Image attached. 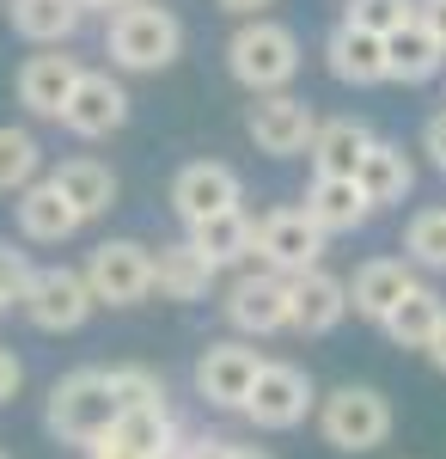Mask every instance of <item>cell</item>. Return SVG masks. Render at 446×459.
I'll list each match as a JSON object with an SVG mask.
<instances>
[{
    "instance_id": "obj_1",
    "label": "cell",
    "mask_w": 446,
    "mask_h": 459,
    "mask_svg": "<svg viewBox=\"0 0 446 459\" xmlns=\"http://www.w3.org/2000/svg\"><path fill=\"white\" fill-rule=\"evenodd\" d=\"M227 74L251 99L287 92V80L300 74V37L287 25H275V19H244L239 31L227 37Z\"/></svg>"
},
{
    "instance_id": "obj_2",
    "label": "cell",
    "mask_w": 446,
    "mask_h": 459,
    "mask_svg": "<svg viewBox=\"0 0 446 459\" xmlns=\"http://www.w3.org/2000/svg\"><path fill=\"white\" fill-rule=\"evenodd\" d=\"M104 49H110V62H116V68L159 74V68H172V62H177V49H184V25H177L159 0H135V6L110 13Z\"/></svg>"
},
{
    "instance_id": "obj_3",
    "label": "cell",
    "mask_w": 446,
    "mask_h": 459,
    "mask_svg": "<svg viewBox=\"0 0 446 459\" xmlns=\"http://www.w3.org/2000/svg\"><path fill=\"white\" fill-rule=\"evenodd\" d=\"M116 423V398L104 386V368H80V374H62L49 386V404H43V429L68 447H99Z\"/></svg>"
},
{
    "instance_id": "obj_4",
    "label": "cell",
    "mask_w": 446,
    "mask_h": 459,
    "mask_svg": "<svg viewBox=\"0 0 446 459\" xmlns=\"http://www.w3.org/2000/svg\"><path fill=\"white\" fill-rule=\"evenodd\" d=\"M318 435L337 454H373L391 441V404L373 386H337L318 404Z\"/></svg>"
},
{
    "instance_id": "obj_5",
    "label": "cell",
    "mask_w": 446,
    "mask_h": 459,
    "mask_svg": "<svg viewBox=\"0 0 446 459\" xmlns=\"http://www.w3.org/2000/svg\"><path fill=\"white\" fill-rule=\"evenodd\" d=\"M251 270H270V276H306L324 264V233L312 227L300 209H270L251 227Z\"/></svg>"
},
{
    "instance_id": "obj_6",
    "label": "cell",
    "mask_w": 446,
    "mask_h": 459,
    "mask_svg": "<svg viewBox=\"0 0 446 459\" xmlns=\"http://www.w3.org/2000/svg\"><path fill=\"white\" fill-rule=\"evenodd\" d=\"M80 276L92 288V307H135L153 294V251L141 239H104Z\"/></svg>"
},
{
    "instance_id": "obj_7",
    "label": "cell",
    "mask_w": 446,
    "mask_h": 459,
    "mask_svg": "<svg viewBox=\"0 0 446 459\" xmlns=\"http://www.w3.org/2000/svg\"><path fill=\"white\" fill-rule=\"evenodd\" d=\"M312 404H318V392H312L306 368H294V361H263V374H257V386H251V398H244L239 411L257 429H300L312 417Z\"/></svg>"
},
{
    "instance_id": "obj_8",
    "label": "cell",
    "mask_w": 446,
    "mask_h": 459,
    "mask_svg": "<svg viewBox=\"0 0 446 459\" xmlns=\"http://www.w3.org/2000/svg\"><path fill=\"white\" fill-rule=\"evenodd\" d=\"M244 135L257 142V153H270V160H294V153H306L312 135H318V110H312L306 99H294V92L251 99V110H244Z\"/></svg>"
},
{
    "instance_id": "obj_9",
    "label": "cell",
    "mask_w": 446,
    "mask_h": 459,
    "mask_svg": "<svg viewBox=\"0 0 446 459\" xmlns=\"http://www.w3.org/2000/svg\"><path fill=\"white\" fill-rule=\"evenodd\" d=\"M19 307H25V318H31L37 331H56V337H62V331H80V325L92 318V288H86L80 270H62V264H56V270H37L31 276V288H25Z\"/></svg>"
},
{
    "instance_id": "obj_10",
    "label": "cell",
    "mask_w": 446,
    "mask_h": 459,
    "mask_svg": "<svg viewBox=\"0 0 446 459\" xmlns=\"http://www.w3.org/2000/svg\"><path fill=\"white\" fill-rule=\"evenodd\" d=\"M244 184L233 166H220V160H190L184 172L172 178V214L184 221V227H202V221H214V214L239 209Z\"/></svg>"
},
{
    "instance_id": "obj_11",
    "label": "cell",
    "mask_w": 446,
    "mask_h": 459,
    "mask_svg": "<svg viewBox=\"0 0 446 459\" xmlns=\"http://www.w3.org/2000/svg\"><path fill=\"white\" fill-rule=\"evenodd\" d=\"M257 374H263V355L251 343H208L196 355V392L214 411H239L251 398V386H257Z\"/></svg>"
},
{
    "instance_id": "obj_12",
    "label": "cell",
    "mask_w": 446,
    "mask_h": 459,
    "mask_svg": "<svg viewBox=\"0 0 446 459\" xmlns=\"http://www.w3.org/2000/svg\"><path fill=\"white\" fill-rule=\"evenodd\" d=\"M123 123H129V92H123L110 74L80 68V86H73L68 110H62V129L80 135V142H104V135H116Z\"/></svg>"
},
{
    "instance_id": "obj_13",
    "label": "cell",
    "mask_w": 446,
    "mask_h": 459,
    "mask_svg": "<svg viewBox=\"0 0 446 459\" xmlns=\"http://www.w3.org/2000/svg\"><path fill=\"white\" fill-rule=\"evenodd\" d=\"M220 307L233 318V331H244V337H275V331H287V276L244 270L239 282L227 288Z\"/></svg>"
},
{
    "instance_id": "obj_14",
    "label": "cell",
    "mask_w": 446,
    "mask_h": 459,
    "mask_svg": "<svg viewBox=\"0 0 446 459\" xmlns=\"http://www.w3.org/2000/svg\"><path fill=\"white\" fill-rule=\"evenodd\" d=\"M348 313V288L343 276H330L324 264L306 270V276H287V331H300V337H324V331H337Z\"/></svg>"
},
{
    "instance_id": "obj_15",
    "label": "cell",
    "mask_w": 446,
    "mask_h": 459,
    "mask_svg": "<svg viewBox=\"0 0 446 459\" xmlns=\"http://www.w3.org/2000/svg\"><path fill=\"white\" fill-rule=\"evenodd\" d=\"M19 105L31 110V117H49V123H62V110H68L73 86H80V62L73 56H31L25 68H19Z\"/></svg>"
},
{
    "instance_id": "obj_16",
    "label": "cell",
    "mask_w": 446,
    "mask_h": 459,
    "mask_svg": "<svg viewBox=\"0 0 446 459\" xmlns=\"http://www.w3.org/2000/svg\"><path fill=\"white\" fill-rule=\"evenodd\" d=\"M343 288H348V307H355V313L385 325L391 307L416 288V270L404 264V257H367V264L355 270V282H343Z\"/></svg>"
},
{
    "instance_id": "obj_17",
    "label": "cell",
    "mask_w": 446,
    "mask_h": 459,
    "mask_svg": "<svg viewBox=\"0 0 446 459\" xmlns=\"http://www.w3.org/2000/svg\"><path fill=\"white\" fill-rule=\"evenodd\" d=\"M373 142H379V135L367 129V123H355V117H330V123H318V135H312V147H306L312 178H355Z\"/></svg>"
},
{
    "instance_id": "obj_18",
    "label": "cell",
    "mask_w": 446,
    "mask_h": 459,
    "mask_svg": "<svg viewBox=\"0 0 446 459\" xmlns=\"http://www.w3.org/2000/svg\"><path fill=\"white\" fill-rule=\"evenodd\" d=\"M13 214H19V233L31 239V246H62L80 233V214L62 203V190L49 184V178H37L31 190H19L13 196Z\"/></svg>"
},
{
    "instance_id": "obj_19",
    "label": "cell",
    "mask_w": 446,
    "mask_h": 459,
    "mask_svg": "<svg viewBox=\"0 0 446 459\" xmlns=\"http://www.w3.org/2000/svg\"><path fill=\"white\" fill-rule=\"evenodd\" d=\"M49 184L62 190V203H68L80 221H92V214H110L116 209V172L104 166V160H62L56 172H49Z\"/></svg>"
},
{
    "instance_id": "obj_20",
    "label": "cell",
    "mask_w": 446,
    "mask_h": 459,
    "mask_svg": "<svg viewBox=\"0 0 446 459\" xmlns=\"http://www.w3.org/2000/svg\"><path fill=\"white\" fill-rule=\"evenodd\" d=\"M355 190L367 196V209H391V203H404L416 190V166L410 153L398 142H373L367 147V160H361V172H355Z\"/></svg>"
},
{
    "instance_id": "obj_21",
    "label": "cell",
    "mask_w": 446,
    "mask_h": 459,
    "mask_svg": "<svg viewBox=\"0 0 446 459\" xmlns=\"http://www.w3.org/2000/svg\"><path fill=\"white\" fill-rule=\"evenodd\" d=\"M104 441L129 459H172L177 454V423H172L166 404H153V411H116V423H110Z\"/></svg>"
},
{
    "instance_id": "obj_22",
    "label": "cell",
    "mask_w": 446,
    "mask_h": 459,
    "mask_svg": "<svg viewBox=\"0 0 446 459\" xmlns=\"http://www.w3.org/2000/svg\"><path fill=\"white\" fill-rule=\"evenodd\" d=\"M324 68L343 86H379L385 80V37H367L355 25H337L324 37Z\"/></svg>"
},
{
    "instance_id": "obj_23",
    "label": "cell",
    "mask_w": 446,
    "mask_h": 459,
    "mask_svg": "<svg viewBox=\"0 0 446 459\" xmlns=\"http://www.w3.org/2000/svg\"><path fill=\"white\" fill-rule=\"evenodd\" d=\"M330 239V233H355L361 221H367V196L355 190V178H312V190H306V209H300Z\"/></svg>"
},
{
    "instance_id": "obj_24",
    "label": "cell",
    "mask_w": 446,
    "mask_h": 459,
    "mask_svg": "<svg viewBox=\"0 0 446 459\" xmlns=\"http://www.w3.org/2000/svg\"><path fill=\"white\" fill-rule=\"evenodd\" d=\"M214 276H220V270H214L190 239L153 251V288H159L166 300H202L208 288H214Z\"/></svg>"
},
{
    "instance_id": "obj_25",
    "label": "cell",
    "mask_w": 446,
    "mask_h": 459,
    "mask_svg": "<svg viewBox=\"0 0 446 459\" xmlns=\"http://www.w3.org/2000/svg\"><path fill=\"white\" fill-rule=\"evenodd\" d=\"M441 318H446V300L428 282H416L410 294L391 307V318H385L379 331H385L398 350H428V343H434V331H441Z\"/></svg>"
},
{
    "instance_id": "obj_26",
    "label": "cell",
    "mask_w": 446,
    "mask_h": 459,
    "mask_svg": "<svg viewBox=\"0 0 446 459\" xmlns=\"http://www.w3.org/2000/svg\"><path fill=\"white\" fill-rule=\"evenodd\" d=\"M441 43L422 31V25H404L398 37H385V80H398V86H422V80H434L441 74Z\"/></svg>"
},
{
    "instance_id": "obj_27",
    "label": "cell",
    "mask_w": 446,
    "mask_h": 459,
    "mask_svg": "<svg viewBox=\"0 0 446 459\" xmlns=\"http://www.w3.org/2000/svg\"><path fill=\"white\" fill-rule=\"evenodd\" d=\"M251 214L244 209H227V214H214V221H202V227H190V246L202 251L208 264L220 270V264H244L251 257Z\"/></svg>"
},
{
    "instance_id": "obj_28",
    "label": "cell",
    "mask_w": 446,
    "mask_h": 459,
    "mask_svg": "<svg viewBox=\"0 0 446 459\" xmlns=\"http://www.w3.org/2000/svg\"><path fill=\"white\" fill-rule=\"evenodd\" d=\"M80 0H13V31L31 43H68L80 31Z\"/></svg>"
},
{
    "instance_id": "obj_29",
    "label": "cell",
    "mask_w": 446,
    "mask_h": 459,
    "mask_svg": "<svg viewBox=\"0 0 446 459\" xmlns=\"http://www.w3.org/2000/svg\"><path fill=\"white\" fill-rule=\"evenodd\" d=\"M37 172H43V147H37V135H31V129L0 123V196L31 190Z\"/></svg>"
},
{
    "instance_id": "obj_30",
    "label": "cell",
    "mask_w": 446,
    "mask_h": 459,
    "mask_svg": "<svg viewBox=\"0 0 446 459\" xmlns=\"http://www.w3.org/2000/svg\"><path fill=\"white\" fill-rule=\"evenodd\" d=\"M343 25L367 37H398L404 25H416V0H343Z\"/></svg>"
},
{
    "instance_id": "obj_31",
    "label": "cell",
    "mask_w": 446,
    "mask_h": 459,
    "mask_svg": "<svg viewBox=\"0 0 446 459\" xmlns=\"http://www.w3.org/2000/svg\"><path fill=\"white\" fill-rule=\"evenodd\" d=\"M404 264H422V270H446V209H422L410 214V227H404Z\"/></svg>"
},
{
    "instance_id": "obj_32",
    "label": "cell",
    "mask_w": 446,
    "mask_h": 459,
    "mask_svg": "<svg viewBox=\"0 0 446 459\" xmlns=\"http://www.w3.org/2000/svg\"><path fill=\"white\" fill-rule=\"evenodd\" d=\"M104 386L116 398V411H153V404H166V386H159L153 368H104Z\"/></svg>"
},
{
    "instance_id": "obj_33",
    "label": "cell",
    "mask_w": 446,
    "mask_h": 459,
    "mask_svg": "<svg viewBox=\"0 0 446 459\" xmlns=\"http://www.w3.org/2000/svg\"><path fill=\"white\" fill-rule=\"evenodd\" d=\"M31 257H25V251L19 246H6V239H0V307H13V300H25V288H31Z\"/></svg>"
},
{
    "instance_id": "obj_34",
    "label": "cell",
    "mask_w": 446,
    "mask_h": 459,
    "mask_svg": "<svg viewBox=\"0 0 446 459\" xmlns=\"http://www.w3.org/2000/svg\"><path fill=\"white\" fill-rule=\"evenodd\" d=\"M416 25L441 43V56H446V0H416Z\"/></svg>"
},
{
    "instance_id": "obj_35",
    "label": "cell",
    "mask_w": 446,
    "mask_h": 459,
    "mask_svg": "<svg viewBox=\"0 0 446 459\" xmlns=\"http://www.w3.org/2000/svg\"><path fill=\"white\" fill-rule=\"evenodd\" d=\"M227 454H233V441H227V435H196V441H184L172 459H227Z\"/></svg>"
},
{
    "instance_id": "obj_36",
    "label": "cell",
    "mask_w": 446,
    "mask_h": 459,
    "mask_svg": "<svg viewBox=\"0 0 446 459\" xmlns=\"http://www.w3.org/2000/svg\"><path fill=\"white\" fill-rule=\"evenodd\" d=\"M422 153H428V160L446 172V110H434V117H428V129H422Z\"/></svg>"
},
{
    "instance_id": "obj_37",
    "label": "cell",
    "mask_w": 446,
    "mask_h": 459,
    "mask_svg": "<svg viewBox=\"0 0 446 459\" xmlns=\"http://www.w3.org/2000/svg\"><path fill=\"white\" fill-rule=\"evenodd\" d=\"M19 380H25V368H19V355H13L6 343H0V404H6V398L19 392Z\"/></svg>"
},
{
    "instance_id": "obj_38",
    "label": "cell",
    "mask_w": 446,
    "mask_h": 459,
    "mask_svg": "<svg viewBox=\"0 0 446 459\" xmlns=\"http://www.w3.org/2000/svg\"><path fill=\"white\" fill-rule=\"evenodd\" d=\"M220 13H239V19H263V6H275V0H214Z\"/></svg>"
},
{
    "instance_id": "obj_39",
    "label": "cell",
    "mask_w": 446,
    "mask_h": 459,
    "mask_svg": "<svg viewBox=\"0 0 446 459\" xmlns=\"http://www.w3.org/2000/svg\"><path fill=\"white\" fill-rule=\"evenodd\" d=\"M428 361L446 374V318H441V331H434V343H428Z\"/></svg>"
},
{
    "instance_id": "obj_40",
    "label": "cell",
    "mask_w": 446,
    "mask_h": 459,
    "mask_svg": "<svg viewBox=\"0 0 446 459\" xmlns=\"http://www.w3.org/2000/svg\"><path fill=\"white\" fill-rule=\"evenodd\" d=\"M92 6H99V13H123V6H135V0H80V13H92Z\"/></svg>"
},
{
    "instance_id": "obj_41",
    "label": "cell",
    "mask_w": 446,
    "mask_h": 459,
    "mask_svg": "<svg viewBox=\"0 0 446 459\" xmlns=\"http://www.w3.org/2000/svg\"><path fill=\"white\" fill-rule=\"evenodd\" d=\"M227 459H270V454H263V447H239V441H233V454H227Z\"/></svg>"
},
{
    "instance_id": "obj_42",
    "label": "cell",
    "mask_w": 446,
    "mask_h": 459,
    "mask_svg": "<svg viewBox=\"0 0 446 459\" xmlns=\"http://www.w3.org/2000/svg\"><path fill=\"white\" fill-rule=\"evenodd\" d=\"M92 459H129V454H116L110 441H99V447H92Z\"/></svg>"
},
{
    "instance_id": "obj_43",
    "label": "cell",
    "mask_w": 446,
    "mask_h": 459,
    "mask_svg": "<svg viewBox=\"0 0 446 459\" xmlns=\"http://www.w3.org/2000/svg\"><path fill=\"white\" fill-rule=\"evenodd\" d=\"M0 318H6V307H0Z\"/></svg>"
},
{
    "instance_id": "obj_44",
    "label": "cell",
    "mask_w": 446,
    "mask_h": 459,
    "mask_svg": "<svg viewBox=\"0 0 446 459\" xmlns=\"http://www.w3.org/2000/svg\"><path fill=\"white\" fill-rule=\"evenodd\" d=\"M0 459H6V447H0Z\"/></svg>"
}]
</instances>
